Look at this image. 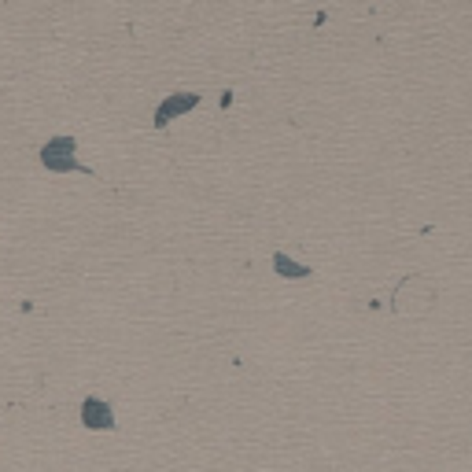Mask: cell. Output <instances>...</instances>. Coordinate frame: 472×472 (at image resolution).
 Returning <instances> with one entry per match:
<instances>
[{
	"mask_svg": "<svg viewBox=\"0 0 472 472\" xmlns=\"http://www.w3.org/2000/svg\"><path fill=\"white\" fill-rule=\"evenodd\" d=\"M78 141L74 137H52V141L41 148V163L56 174H67V170H78Z\"/></svg>",
	"mask_w": 472,
	"mask_h": 472,
	"instance_id": "1",
	"label": "cell"
},
{
	"mask_svg": "<svg viewBox=\"0 0 472 472\" xmlns=\"http://www.w3.org/2000/svg\"><path fill=\"white\" fill-rule=\"evenodd\" d=\"M81 424L89 428V432H111V428H115L111 402L100 399V395H89V399L81 402Z\"/></svg>",
	"mask_w": 472,
	"mask_h": 472,
	"instance_id": "2",
	"label": "cell"
},
{
	"mask_svg": "<svg viewBox=\"0 0 472 472\" xmlns=\"http://www.w3.org/2000/svg\"><path fill=\"white\" fill-rule=\"evenodd\" d=\"M192 107H199V92H170L166 100L155 107V126L163 130V126H170L174 118L188 115Z\"/></svg>",
	"mask_w": 472,
	"mask_h": 472,
	"instance_id": "3",
	"label": "cell"
},
{
	"mask_svg": "<svg viewBox=\"0 0 472 472\" xmlns=\"http://www.w3.org/2000/svg\"><path fill=\"white\" fill-rule=\"evenodd\" d=\"M273 273L284 277V281H306V277H314V266H303L299 259H292L288 251H273Z\"/></svg>",
	"mask_w": 472,
	"mask_h": 472,
	"instance_id": "4",
	"label": "cell"
}]
</instances>
